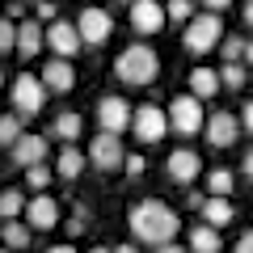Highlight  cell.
I'll list each match as a JSON object with an SVG mask.
<instances>
[{
  "label": "cell",
  "mask_w": 253,
  "mask_h": 253,
  "mask_svg": "<svg viewBox=\"0 0 253 253\" xmlns=\"http://www.w3.org/2000/svg\"><path fill=\"white\" fill-rule=\"evenodd\" d=\"M177 228H181L177 211H173L169 203H161V199H144V203H135V207H131V232H135V241L152 245V249L173 245Z\"/></svg>",
  "instance_id": "6da1fadb"
},
{
  "label": "cell",
  "mask_w": 253,
  "mask_h": 253,
  "mask_svg": "<svg viewBox=\"0 0 253 253\" xmlns=\"http://www.w3.org/2000/svg\"><path fill=\"white\" fill-rule=\"evenodd\" d=\"M0 253H9V249H0Z\"/></svg>",
  "instance_id": "7bdbcfd3"
},
{
  "label": "cell",
  "mask_w": 253,
  "mask_h": 253,
  "mask_svg": "<svg viewBox=\"0 0 253 253\" xmlns=\"http://www.w3.org/2000/svg\"><path fill=\"white\" fill-rule=\"evenodd\" d=\"M203 131H207V139L215 148H228V144H236V135H241V118H232L228 110H215V114H207Z\"/></svg>",
  "instance_id": "30bf717a"
},
{
  "label": "cell",
  "mask_w": 253,
  "mask_h": 253,
  "mask_svg": "<svg viewBox=\"0 0 253 253\" xmlns=\"http://www.w3.org/2000/svg\"><path fill=\"white\" fill-rule=\"evenodd\" d=\"M131 26H135L139 34H161L165 30V4H156V0H135V4H131Z\"/></svg>",
  "instance_id": "7c38bea8"
},
{
  "label": "cell",
  "mask_w": 253,
  "mask_h": 253,
  "mask_svg": "<svg viewBox=\"0 0 253 253\" xmlns=\"http://www.w3.org/2000/svg\"><path fill=\"white\" fill-rule=\"evenodd\" d=\"M219 46V17H211V13H203V17L186 21V51L190 55H207Z\"/></svg>",
  "instance_id": "5b68a950"
},
{
  "label": "cell",
  "mask_w": 253,
  "mask_h": 253,
  "mask_svg": "<svg viewBox=\"0 0 253 253\" xmlns=\"http://www.w3.org/2000/svg\"><path fill=\"white\" fill-rule=\"evenodd\" d=\"M93 253H114V249H93Z\"/></svg>",
  "instance_id": "b9f144b4"
},
{
  "label": "cell",
  "mask_w": 253,
  "mask_h": 253,
  "mask_svg": "<svg viewBox=\"0 0 253 253\" xmlns=\"http://www.w3.org/2000/svg\"><path fill=\"white\" fill-rule=\"evenodd\" d=\"M219 84H224V89H241L245 84V68L241 63H224V68H219Z\"/></svg>",
  "instance_id": "4316f807"
},
{
  "label": "cell",
  "mask_w": 253,
  "mask_h": 253,
  "mask_svg": "<svg viewBox=\"0 0 253 253\" xmlns=\"http://www.w3.org/2000/svg\"><path fill=\"white\" fill-rule=\"evenodd\" d=\"M21 123H26V118H17V114H4V118H0V144H17V139H21Z\"/></svg>",
  "instance_id": "484cf974"
},
{
  "label": "cell",
  "mask_w": 253,
  "mask_h": 253,
  "mask_svg": "<svg viewBox=\"0 0 253 253\" xmlns=\"http://www.w3.org/2000/svg\"><path fill=\"white\" fill-rule=\"evenodd\" d=\"M55 169H59V177H76V173L84 169V152L68 144V148L59 152V165H55Z\"/></svg>",
  "instance_id": "7402d4cb"
},
{
  "label": "cell",
  "mask_w": 253,
  "mask_h": 253,
  "mask_svg": "<svg viewBox=\"0 0 253 253\" xmlns=\"http://www.w3.org/2000/svg\"><path fill=\"white\" fill-rule=\"evenodd\" d=\"M38 81H42V89H51V93H68L76 84V72H72L68 59H46L42 72H38Z\"/></svg>",
  "instance_id": "5bb4252c"
},
{
  "label": "cell",
  "mask_w": 253,
  "mask_h": 253,
  "mask_svg": "<svg viewBox=\"0 0 253 253\" xmlns=\"http://www.w3.org/2000/svg\"><path fill=\"white\" fill-rule=\"evenodd\" d=\"M0 51H17V21L0 17Z\"/></svg>",
  "instance_id": "83f0119b"
},
{
  "label": "cell",
  "mask_w": 253,
  "mask_h": 253,
  "mask_svg": "<svg viewBox=\"0 0 253 253\" xmlns=\"http://www.w3.org/2000/svg\"><path fill=\"white\" fill-rule=\"evenodd\" d=\"M241 126H249V131H253V101H245V110H241Z\"/></svg>",
  "instance_id": "836d02e7"
},
{
  "label": "cell",
  "mask_w": 253,
  "mask_h": 253,
  "mask_svg": "<svg viewBox=\"0 0 253 253\" xmlns=\"http://www.w3.org/2000/svg\"><path fill=\"white\" fill-rule=\"evenodd\" d=\"M169 17L173 21H186V17L194 21V4H190V0H173V4H165V21Z\"/></svg>",
  "instance_id": "f1b7e54d"
},
{
  "label": "cell",
  "mask_w": 253,
  "mask_h": 253,
  "mask_svg": "<svg viewBox=\"0 0 253 253\" xmlns=\"http://www.w3.org/2000/svg\"><path fill=\"white\" fill-rule=\"evenodd\" d=\"M236 253H253V232H245L241 241H236Z\"/></svg>",
  "instance_id": "e575fe53"
},
{
  "label": "cell",
  "mask_w": 253,
  "mask_h": 253,
  "mask_svg": "<svg viewBox=\"0 0 253 253\" xmlns=\"http://www.w3.org/2000/svg\"><path fill=\"white\" fill-rule=\"evenodd\" d=\"M190 249H194V253H219V232L207 228V224L190 228Z\"/></svg>",
  "instance_id": "ffe728a7"
},
{
  "label": "cell",
  "mask_w": 253,
  "mask_h": 253,
  "mask_svg": "<svg viewBox=\"0 0 253 253\" xmlns=\"http://www.w3.org/2000/svg\"><path fill=\"white\" fill-rule=\"evenodd\" d=\"M219 55H224L228 63H236L245 55V42H241V38H224V51H219Z\"/></svg>",
  "instance_id": "4dcf8cb0"
},
{
  "label": "cell",
  "mask_w": 253,
  "mask_h": 253,
  "mask_svg": "<svg viewBox=\"0 0 253 253\" xmlns=\"http://www.w3.org/2000/svg\"><path fill=\"white\" fill-rule=\"evenodd\" d=\"M219 93V72H211V68H194L190 72V97L203 101V97H215Z\"/></svg>",
  "instance_id": "e0dca14e"
},
{
  "label": "cell",
  "mask_w": 253,
  "mask_h": 253,
  "mask_svg": "<svg viewBox=\"0 0 253 253\" xmlns=\"http://www.w3.org/2000/svg\"><path fill=\"white\" fill-rule=\"evenodd\" d=\"M241 169H245V177H253V148L245 152V161H241Z\"/></svg>",
  "instance_id": "d590c367"
},
{
  "label": "cell",
  "mask_w": 253,
  "mask_h": 253,
  "mask_svg": "<svg viewBox=\"0 0 253 253\" xmlns=\"http://www.w3.org/2000/svg\"><path fill=\"white\" fill-rule=\"evenodd\" d=\"M232 215H236V211H232L228 199H207V203H203V219H207V228H215V232L224 224H232Z\"/></svg>",
  "instance_id": "d6986e66"
},
{
  "label": "cell",
  "mask_w": 253,
  "mask_h": 253,
  "mask_svg": "<svg viewBox=\"0 0 253 253\" xmlns=\"http://www.w3.org/2000/svg\"><path fill=\"white\" fill-rule=\"evenodd\" d=\"M123 165H126V173H131V177H139V173H144V169H148V161H144V156H135V152L126 156V161H123Z\"/></svg>",
  "instance_id": "d6a6232c"
},
{
  "label": "cell",
  "mask_w": 253,
  "mask_h": 253,
  "mask_svg": "<svg viewBox=\"0 0 253 253\" xmlns=\"http://www.w3.org/2000/svg\"><path fill=\"white\" fill-rule=\"evenodd\" d=\"M0 236H4L9 249H26V245H30V228L21 224V219H9V224L0 228Z\"/></svg>",
  "instance_id": "603a6c76"
},
{
  "label": "cell",
  "mask_w": 253,
  "mask_h": 253,
  "mask_svg": "<svg viewBox=\"0 0 253 253\" xmlns=\"http://www.w3.org/2000/svg\"><path fill=\"white\" fill-rule=\"evenodd\" d=\"M42 26H38V21H21V26H17V55H26V59H30V55H38V51H42Z\"/></svg>",
  "instance_id": "ac0fdd59"
},
{
  "label": "cell",
  "mask_w": 253,
  "mask_h": 253,
  "mask_svg": "<svg viewBox=\"0 0 253 253\" xmlns=\"http://www.w3.org/2000/svg\"><path fill=\"white\" fill-rule=\"evenodd\" d=\"M17 215H26V194L13 186V190H4V194H0V219L9 224V219H17Z\"/></svg>",
  "instance_id": "44dd1931"
},
{
  "label": "cell",
  "mask_w": 253,
  "mask_h": 253,
  "mask_svg": "<svg viewBox=\"0 0 253 253\" xmlns=\"http://www.w3.org/2000/svg\"><path fill=\"white\" fill-rule=\"evenodd\" d=\"M131 101L118 97V93H110V97L97 101V123H101V135H123L126 126H131Z\"/></svg>",
  "instance_id": "277c9868"
},
{
  "label": "cell",
  "mask_w": 253,
  "mask_h": 253,
  "mask_svg": "<svg viewBox=\"0 0 253 253\" xmlns=\"http://www.w3.org/2000/svg\"><path fill=\"white\" fill-rule=\"evenodd\" d=\"M245 26L253 30V4H245Z\"/></svg>",
  "instance_id": "74e56055"
},
{
  "label": "cell",
  "mask_w": 253,
  "mask_h": 253,
  "mask_svg": "<svg viewBox=\"0 0 253 253\" xmlns=\"http://www.w3.org/2000/svg\"><path fill=\"white\" fill-rule=\"evenodd\" d=\"M42 101H46V89L34 72H21L13 81V114H38Z\"/></svg>",
  "instance_id": "8992f818"
},
{
  "label": "cell",
  "mask_w": 253,
  "mask_h": 253,
  "mask_svg": "<svg viewBox=\"0 0 253 253\" xmlns=\"http://www.w3.org/2000/svg\"><path fill=\"white\" fill-rule=\"evenodd\" d=\"M199 173H203L199 152H190V148H177V152H169V177L177 181V186H190Z\"/></svg>",
  "instance_id": "9a60e30c"
},
{
  "label": "cell",
  "mask_w": 253,
  "mask_h": 253,
  "mask_svg": "<svg viewBox=\"0 0 253 253\" xmlns=\"http://www.w3.org/2000/svg\"><path fill=\"white\" fill-rule=\"evenodd\" d=\"M46 253H76L72 245H55V249H46Z\"/></svg>",
  "instance_id": "f35d334b"
},
{
  "label": "cell",
  "mask_w": 253,
  "mask_h": 253,
  "mask_svg": "<svg viewBox=\"0 0 253 253\" xmlns=\"http://www.w3.org/2000/svg\"><path fill=\"white\" fill-rule=\"evenodd\" d=\"M42 156H46V139H42V135H21L17 144H13V161H17L21 169L42 165Z\"/></svg>",
  "instance_id": "2e32d148"
},
{
  "label": "cell",
  "mask_w": 253,
  "mask_h": 253,
  "mask_svg": "<svg viewBox=\"0 0 253 253\" xmlns=\"http://www.w3.org/2000/svg\"><path fill=\"white\" fill-rule=\"evenodd\" d=\"M89 161L97 165V169H118V165L126 161L123 139H118V135H97V139L89 144Z\"/></svg>",
  "instance_id": "8fae6325"
},
{
  "label": "cell",
  "mask_w": 253,
  "mask_h": 253,
  "mask_svg": "<svg viewBox=\"0 0 253 253\" xmlns=\"http://www.w3.org/2000/svg\"><path fill=\"white\" fill-rule=\"evenodd\" d=\"M156 253H186V249H181V245H161Z\"/></svg>",
  "instance_id": "8d00e7d4"
},
{
  "label": "cell",
  "mask_w": 253,
  "mask_h": 253,
  "mask_svg": "<svg viewBox=\"0 0 253 253\" xmlns=\"http://www.w3.org/2000/svg\"><path fill=\"white\" fill-rule=\"evenodd\" d=\"M165 118H169V131H177V135H199L203 123H207L203 101H194L190 93H177L169 101V110H165Z\"/></svg>",
  "instance_id": "3957f363"
},
{
  "label": "cell",
  "mask_w": 253,
  "mask_h": 253,
  "mask_svg": "<svg viewBox=\"0 0 253 253\" xmlns=\"http://www.w3.org/2000/svg\"><path fill=\"white\" fill-rule=\"evenodd\" d=\"M110 30H114V17H110L106 9H84L81 21H76V34H81V42H106Z\"/></svg>",
  "instance_id": "9c48e42d"
},
{
  "label": "cell",
  "mask_w": 253,
  "mask_h": 253,
  "mask_svg": "<svg viewBox=\"0 0 253 253\" xmlns=\"http://www.w3.org/2000/svg\"><path fill=\"white\" fill-rule=\"evenodd\" d=\"M156 72H161V59H156V51L144 46V42L126 46V51L118 55V63H114V76L123 84H135V89H139V84H152Z\"/></svg>",
  "instance_id": "7a4b0ae2"
},
{
  "label": "cell",
  "mask_w": 253,
  "mask_h": 253,
  "mask_svg": "<svg viewBox=\"0 0 253 253\" xmlns=\"http://www.w3.org/2000/svg\"><path fill=\"white\" fill-rule=\"evenodd\" d=\"M207 190H211V199H228V194H232V173L228 169H211L207 173Z\"/></svg>",
  "instance_id": "cb8c5ba5"
},
{
  "label": "cell",
  "mask_w": 253,
  "mask_h": 253,
  "mask_svg": "<svg viewBox=\"0 0 253 253\" xmlns=\"http://www.w3.org/2000/svg\"><path fill=\"white\" fill-rule=\"evenodd\" d=\"M81 126H84V123H81V114H59V118H55V135L72 144V139L81 135Z\"/></svg>",
  "instance_id": "d4e9b609"
},
{
  "label": "cell",
  "mask_w": 253,
  "mask_h": 253,
  "mask_svg": "<svg viewBox=\"0 0 253 253\" xmlns=\"http://www.w3.org/2000/svg\"><path fill=\"white\" fill-rule=\"evenodd\" d=\"M42 42L55 51V59H72V55L81 51V34H76L72 21H51V26L42 30Z\"/></svg>",
  "instance_id": "ba28073f"
},
{
  "label": "cell",
  "mask_w": 253,
  "mask_h": 253,
  "mask_svg": "<svg viewBox=\"0 0 253 253\" xmlns=\"http://www.w3.org/2000/svg\"><path fill=\"white\" fill-rule=\"evenodd\" d=\"M131 131L139 135V144H156V139H165V131H169V118H165L161 106H139L135 114H131Z\"/></svg>",
  "instance_id": "52a82bcc"
},
{
  "label": "cell",
  "mask_w": 253,
  "mask_h": 253,
  "mask_svg": "<svg viewBox=\"0 0 253 253\" xmlns=\"http://www.w3.org/2000/svg\"><path fill=\"white\" fill-rule=\"evenodd\" d=\"M245 59H249V63H253V42H245Z\"/></svg>",
  "instance_id": "60d3db41"
},
{
  "label": "cell",
  "mask_w": 253,
  "mask_h": 253,
  "mask_svg": "<svg viewBox=\"0 0 253 253\" xmlns=\"http://www.w3.org/2000/svg\"><path fill=\"white\" fill-rule=\"evenodd\" d=\"M0 81H4V76H0Z\"/></svg>",
  "instance_id": "ee69618b"
},
{
  "label": "cell",
  "mask_w": 253,
  "mask_h": 253,
  "mask_svg": "<svg viewBox=\"0 0 253 253\" xmlns=\"http://www.w3.org/2000/svg\"><path fill=\"white\" fill-rule=\"evenodd\" d=\"M114 253H139V249H135V245H118Z\"/></svg>",
  "instance_id": "ab89813d"
},
{
  "label": "cell",
  "mask_w": 253,
  "mask_h": 253,
  "mask_svg": "<svg viewBox=\"0 0 253 253\" xmlns=\"http://www.w3.org/2000/svg\"><path fill=\"white\" fill-rule=\"evenodd\" d=\"M55 224H59V203H55V199L38 194L34 203H26V228H30V232H34V228L46 232V228H55Z\"/></svg>",
  "instance_id": "4fadbf2b"
},
{
  "label": "cell",
  "mask_w": 253,
  "mask_h": 253,
  "mask_svg": "<svg viewBox=\"0 0 253 253\" xmlns=\"http://www.w3.org/2000/svg\"><path fill=\"white\" fill-rule=\"evenodd\" d=\"M84 224H89V211H84V207H76V215L68 219V232H72V236H76V232H84Z\"/></svg>",
  "instance_id": "1f68e13d"
},
{
  "label": "cell",
  "mask_w": 253,
  "mask_h": 253,
  "mask_svg": "<svg viewBox=\"0 0 253 253\" xmlns=\"http://www.w3.org/2000/svg\"><path fill=\"white\" fill-rule=\"evenodd\" d=\"M26 186H34V190L51 186V169H46V165H34V169H26Z\"/></svg>",
  "instance_id": "f546056e"
}]
</instances>
